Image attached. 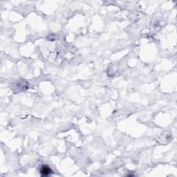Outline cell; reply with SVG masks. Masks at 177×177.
Masks as SVG:
<instances>
[{
  "mask_svg": "<svg viewBox=\"0 0 177 177\" xmlns=\"http://www.w3.org/2000/svg\"><path fill=\"white\" fill-rule=\"evenodd\" d=\"M51 173V170L47 166H43L41 169V174L42 176H48Z\"/></svg>",
  "mask_w": 177,
  "mask_h": 177,
  "instance_id": "cell-1",
  "label": "cell"
}]
</instances>
